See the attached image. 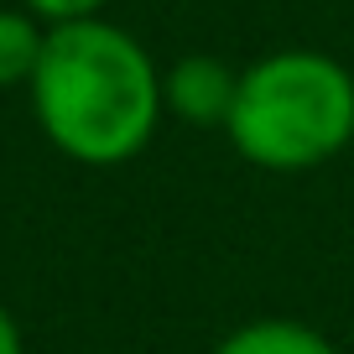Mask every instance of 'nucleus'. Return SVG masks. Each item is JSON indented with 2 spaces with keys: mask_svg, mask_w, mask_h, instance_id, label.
I'll list each match as a JSON object with an SVG mask.
<instances>
[{
  "mask_svg": "<svg viewBox=\"0 0 354 354\" xmlns=\"http://www.w3.org/2000/svg\"><path fill=\"white\" fill-rule=\"evenodd\" d=\"M234 88H240V73L230 63L188 53L162 73V104L188 125H224L234 110Z\"/></svg>",
  "mask_w": 354,
  "mask_h": 354,
  "instance_id": "obj_3",
  "label": "nucleus"
},
{
  "mask_svg": "<svg viewBox=\"0 0 354 354\" xmlns=\"http://www.w3.org/2000/svg\"><path fill=\"white\" fill-rule=\"evenodd\" d=\"M47 47V21L21 11H0V88H26L42 63Z\"/></svg>",
  "mask_w": 354,
  "mask_h": 354,
  "instance_id": "obj_5",
  "label": "nucleus"
},
{
  "mask_svg": "<svg viewBox=\"0 0 354 354\" xmlns=\"http://www.w3.org/2000/svg\"><path fill=\"white\" fill-rule=\"evenodd\" d=\"M32 16H42L47 26H63V21H88V16H100L110 0H21Z\"/></svg>",
  "mask_w": 354,
  "mask_h": 354,
  "instance_id": "obj_6",
  "label": "nucleus"
},
{
  "mask_svg": "<svg viewBox=\"0 0 354 354\" xmlns=\"http://www.w3.org/2000/svg\"><path fill=\"white\" fill-rule=\"evenodd\" d=\"M26 94L42 136L84 167H120L141 156L167 115L151 53L104 16L47 26Z\"/></svg>",
  "mask_w": 354,
  "mask_h": 354,
  "instance_id": "obj_1",
  "label": "nucleus"
},
{
  "mask_svg": "<svg viewBox=\"0 0 354 354\" xmlns=\"http://www.w3.org/2000/svg\"><path fill=\"white\" fill-rule=\"evenodd\" d=\"M0 354H26V339H21V328H16L6 302H0Z\"/></svg>",
  "mask_w": 354,
  "mask_h": 354,
  "instance_id": "obj_7",
  "label": "nucleus"
},
{
  "mask_svg": "<svg viewBox=\"0 0 354 354\" xmlns=\"http://www.w3.org/2000/svg\"><path fill=\"white\" fill-rule=\"evenodd\" d=\"M214 354H339L328 339H323L313 323H297V318H255V323H240L230 328Z\"/></svg>",
  "mask_w": 354,
  "mask_h": 354,
  "instance_id": "obj_4",
  "label": "nucleus"
},
{
  "mask_svg": "<svg viewBox=\"0 0 354 354\" xmlns=\"http://www.w3.org/2000/svg\"><path fill=\"white\" fill-rule=\"evenodd\" d=\"M230 146L266 172H308L354 141V73L318 47H277L240 73Z\"/></svg>",
  "mask_w": 354,
  "mask_h": 354,
  "instance_id": "obj_2",
  "label": "nucleus"
}]
</instances>
